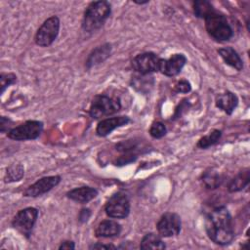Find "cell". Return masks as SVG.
Here are the masks:
<instances>
[{
	"label": "cell",
	"instance_id": "836d02e7",
	"mask_svg": "<svg viewBox=\"0 0 250 250\" xmlns=\"http://www.w3.org/2000/svg\"><path fill=\"white\" fill-rule=\"evenodd\" d=\"M74 248H75L74 242L70 241V240H65V241L62 242V244L59 247L60 250H62V249H74Z\"/></svg>",
	"mask_w": 250,
	"mask_h": 250
},
{
	"label": "cell",
	"instance_id": "52a82bcc",
	"mask_svg": "<svg viewBox=\"0 0 250 250\" xmlns=\"http://www.w3.org/2000/svg\"><path fill=\"white\" fill-rule=\"evenodd\" d=\"M130 209L129 197L123 191H118L112 194L104 206L105 214L112 219L126 218L130 213Z\"/></svg>",
	"mask_w": 250,
	"mask_h": 250
},
{
	"label": "cell",
	"instance_id": "5bb4252c",
	"mask_svg": "<svg viewBox=\"0 0 250 250\" xmlns=\"http://www.w3.org/2000/svg\"><path fill=\"white\" fill-rule=\"evenodd\" d=\"M111 49L112 48L109 43H104L96 47L94 50H92L87 58L86 67L89 69L104 62L110 56Z\"/></svg>",
	"mask_w": 250,
	"mask_h": 250
},
{
	"label": "cell",
	"instance_id": "9a60e30c",
	"mask_svg": "<svg viewBox=\"0 0 250 250\" xmlns=\"http://www.w3.org/2000/svg\"><path fill=\"white\" fill-rule=\"evenodd\" d=\"M98 195V190L89 186H83L79 188H75L66 192V196L78 203L85 204L89 201L93 200Z\"/></svg>",
	"mask_w": 250,
	"mask_h": 250
},
{
	"label": "cell",
	"instance_id": "f546056e",
	"mask_svg": "<svg viewBox=\"0 0 250 250\" xmlns=\"http://www.w3.org/2000/svg\"><path fill=\"white\" fill-rule=\"evenodd\" d=\"M12 121L10 118L6 117V116H1L0 117V131L1 133H5L7 131V133L9 132L8 129L11 127Z\"/></svg>",
	"mask_w": 250,
	"mask_h": 250
},
{
	"label": "cell",
	"instance_id": "ba28073f",
	"mask_svg": "<svg viewBox=\"0 0 250 250\" xmlns=\"http://www.w3.org/2000/svg\"><path fill=\"white\" fill-rule=\"evenodd\" d=\"M38 210L34 207H26L20 210L12 220V226L25 237H29L38 218Z\"/></svg>",
	"mask_w": 250,
	"mask_h": 250
},
{
	"label": "cell",
	"instance_id": "3957f363",
	"mask_svg": "<svg viewBox=\"0 0 250 250\" xmlns=\"http://www.w3.org/2000/svg\"><path fill=\"white\" fill-rule=\"evenodd\" d=\"M205 28L208 34L215 40L224 42L229 41L233 36V30L227 18L216 10L205 19Z\"/></svg>",
	"mask_w": 250,
	"mask_h": 250
},
{
	"label": "cell",
	"instance_id": "f1b7e54d",
	"mask_svg": "<svg viewBox=\"0 0 250 250\" xmlns=\"http://www.w3.org/2000/svg\"><path fill=\"white\" fill-rule=\"evenodd\" d=\"M175 92L176 93H188L190 92L191 90V86H190V83L186 80V79H182L180 81H178V83L175 85V88H174Z\"/></svg>",
	"mask_w": 250,
	"mask_h": 250
},
{
	"label": "cell",
	"instance_id": "6da1fadb",
	"mask_svg": "<svg viewBox=\"0 0 250 250\" xmlns=\"http://www.w3.org/2000/svg\"><path fill=\"white\" fill-rule=\"evenodd\" d=\"M205 230L208 237L218 245H228L234 238L231 216L225 206L209 212L205 218Z\"/></svg>",
	"mask_w": 250,
	"mask_h": 250
},
{
	"label": "cell",
	"instance_id": "8992f818",
	"mask_svg": "<svg viewBox=\"0 0 250 250\" xmlns=\"http://www.w3.org/2000/svg\"><path fill=\"white\" fill-rule=\"evenodd\" d=\"M43 122L27 120L24 123L9 130L7 137L14 141H27L37 139L43 131Z\"/></svg>",
	"mask_w": 250,
	"mask_h": 250
},
{
	"label": "cell",
	"instance_id": "ffe728a7",
	"mask_svg": "<svg viewBox=\"0 0 250 250\" xmlns=\"http://www.w3.org/2000/svg\"><path fill=\"white\" fill-rule=\"evenodd\" d=\"M249 184V169L239 172L229 184L228 189L229 192H236L242 190Z\"/></svg>",
	"mask_w": 250,
	"mask_h": 250
},
{
	"label": "cell",
	"instance_id": "44dd1931",
	"mask_svg": "<svg viewBox=\"0 0 250 250\" xmlns=\"http://www.w3.org/2000/svg\"><path fill=\"white\" fill-rule=\"evenodd\" d=\"M222 181L223 180L220 174L213 169L206 170L202 174V183L209 189H215L219 188L222 184Z\"/></svg>",
	"mask_w": 250,
	"mask_h": 250
},
{
	"label": "cell",
	"instance_id": "1f68e13d",
	"mask_svg": "<svg viewBox=\"0 0 250 250\" xmlns=\"http://www.w3.org/2000/svg\"><path fill=\"white\" fill-rule=\"evenodd\" d=\"M91 216V210L88 209V208H83L80 210V213H79V216H78V220L81 222V223H85L89 220Z\"/></svg>",
	"mask_w": 250,
	"mask_h": 250
},
{
	"label": "cell",
	"instance_id": "277c9868",
	"mask_svg": "<svg viewBox=\"0 0 250 250\" xmlns=\"http://www.w3.org/2000/svg\"><path fill=\"white\" fill-rule=\"evenodd\" d=\"M121 108V103L118 98H112L106 95L96 96L90 105L89 114L94 119L112 115Z\"/></svg>",
	"mask_w": 250,
	"mask_h": 250
},
{
	"label": "cell",
	"instance_id": "4fadbf2b",
	"mask_svg": "<svg viewBox=\"0 0 250 250\" xmlns=\"http://www.w3.org/2000/svg\"><path fill=\"white\" fill-rule=\"evenodd\" d=\"M130 122V118L128 116H114V117H108L105 119H103L99 122L97 128H96V134L99 137H105L109 135L113 130L116 128L122 127L124 125H127Z\"/></svg>",
	"mask_w": 250,
	"mask_h": 250
},
{
	"label": "cell",
	"instance_id": "2e32d148",
	"mask_svg": "<svg viewBox=\"0 0 250 250\" xmlns=\"http://www.w3.org/2000/svg\"><path fill=\"white\" fill-rule=\"evenodd\" d=\"M215 104L218 108L230 115L238 104V98L234 93L230 91H226L225 93L219 94L216 97Z\"/></svg>",
	"mask_w": 250,
	"mask_h": 250
},
{
	"label": "cell",
	"instance_id": "ac0fdd59",
	"mask_svg": "<svg viewBox=\"0 0 250 250\" xmlns=\"http://www.w3.org/2000/svg\"><path fill=\"white\" fill-rule=\"evenodd\" d=\"M121 232V226L113 220L102 221L95 229L97 237H113Z\"/></svg>",
	"mask_w": 250,
	"mask_h": 250
},
{
	"label": "cell",
	"instance_id": "83f0119b",
	"mask_svg": "<svg viewBox=\"0 0 250 250\" xmlns=\"http://www.w3.org/2000/svg\"><path fill=\"white\" fill-rule=\"evenodd\" d=\"M138 157L137 153H123L121 156H119L113 163L116 166H123V165H127L131 162H134Z\"/></svg>",
	"mask_w": 250,
	"mask_h": 250
},
{
	"label": "cell",
	"instance_id": "7a4b0ae2",
	"mask_svg": "<svg viewBox=\"0 0 250 250\" xmlns=\"http://www.w3.org/2000/svg\"><path fill=\"white\" fill-rule=\"evenodd\" d=\"M111 13V5L107 1L91 2L83 15L82 28L86 32H94L100 29Z\"/></svg>",
	"mask_w": 250,
	"mask_h": 250
},
{
	"label": "cell",
	"instance_id": "d6986e66",
	"mask_svg": "<svg viewBox=\"0 0 250 250\" xmlns=\"http://www.w3.org/2000/svg\"><path fill=\"white\" fill-rule=\"evenodd\" d=\"M140 248L146 250V249H165L166 245L161 239L159 234L149 232L146 233L140 243Z\"/></svg>",
	"mask_w": 250,
	"mask_h": 250
},
{
	"label": "cell",
	"instance_id": "7402d4cb",
	"mask_svg": "<svg viewBox=\"0 0 250 250\" xmlns=\"http://www.w3.org/2000/svg\"><path fill=\"white\" fill-rule=\"evenodd\" d=\"M23 175H24V167L21 163L12 164L6 169L5 182L13 183V182L21 181Z\"/></svg>",
	"mask_w": 250,
	"mask_h": 250
},
{
	"label": "cell",
	"instance_id": "7c38bea8",
	"mask_svg": "<svg viewBox=\"0 0 250 250\" xmlns=\"http://www.w3.org/2000/svg\"><path fill=\"white\" fill-rule=\"evenodd\" d=\"M187 62V58L184 54H174L169 59H161L159 72L165 76L172 77L178 75Z\"/></svg>",
	"mask_w": 250,
	"mask_h": 250
},
{
	"label": "cell",
	"instance_id": "d4e9b609",
	"mask_svg": "<svg viewBox=\"0 0 250 250\" xmlns=\"http://www.w3.org/2000/svg\"><path fill=\"white\" fill-rule=\"evenodd\" d=\"M116 150L123 152V153H136V150H138L139 147V142L136 140H127V141H122L118 143L116 146Z\"/></svg>",
	"mask_w": 250,
	"mask_h": 250
},
{
	"label": "cell",
	"instance_id": "484cf974",
	"mask_svg": "<svg viewBox=\"0 0 250 250\" xmlns=\"http://www.w3.org/2000/svg\"><path fill=\"white\" fill-rule=\"evenodd\" d=\"M166 127L162 122H153L149 128V135L154 139H160L166 135Z\"/></svg>",
	"mask_w": 250,
	"mask_h": 250
},
{
	"label": "cell",
	"instance_id": "30bf717a",
	"mask_svg": "<svg viewBox=\"0 0 250 250\" xmlns=\"http://www.w3.org/2000/svg\"><path fill=\"white\" fill-rule=\"evenodd\" d=\"M182 228L181 218L173 212L164 213L156 224L157 232L161 237H172L180 233Z\"/></svg>",
	"mask_w": 250,
	"mask_h": 250
},
{
	"label": "cell",
	"instance_id": "603a6c76",
	"mask_svg": "<svg viewBox=\"0 0 250 250\" xmlns=\"http://www.w3.org/2000/svg\"><path fill=\"white\" fill-rule=\"evenodd\" d=\"M214 11V7L207 0H196L193 2V13L197 18L205 19Z\"/></svg>",
	"mask_w": 250,
	"mask_h": 250
},
{
	"label": "cell",
	"instance_id": "5b68a950",
	"mask_svg": "<svg viewBox=\"0 0 250 250\" xmlns=\"http://www.w3.org/2000/svg\"><path fill=\"white\" fill-rule=\"evenodd\" d=\"M60 19L57 16L48 18L38 28L34 41L40 47H49L58 37L60 31Z\"/></svg>",
	"mask_w": 250,
	"mask_h": 250
},
{
	"label": "cell",
	"instance_id": "9c48e42d",
	"mask_svg": "<svg viewBox=\"0 0 250 250\" xmlns=\"http://www.w3.org/2000/svg\"><path fill=\"white\" fill-rule=\"evenodd\" d=\"M161 58L152 52H146L137 55L132 60V67L141 75H148L153 72H159Z\"/></svg>",
	"mask_w": 250,
	"mask_h": 250
},
{
	"label": "cell",
	"instance_id": "cb8c5ba5",
	"mask_svg": "<svg viewBox=\"0 0 250 250\" xmlns=\"http://www.w3.org/2000/svg\"><path fill=\"white\" fill-rule=\"evenodd\" d=\"M222 131L218 129L212 130L209 134L203 136L201 139H199L197 143V146L200 148H207L213 145H215L221 138Z\"/></svg>",
	"mask_w": 250,
	"mask_h": 250
},
{
	"label": "cell",
	"instance_id": "e0dca14e",
	"mask_svg": "<svg viewBox=\"0 0 250 250\" xmlns=\"http://www.w3.org/2000/svg\"><path fill=\"white\" fill-rule=\"evenodd\" d=\"M218 54L220 55V57L224 60V62L228 65L235 68L237 71L242 70L243 61L240 58V56L238 55V53L232 47L220 48L218 50Z\"/></svg>",
	"mask_w": 250,
	"mask_h": 250
},
{
	"label": "cell",
	"instance_id": "d6a6232c",
	"mask_svg": "<svg viewBox=\"0 0 250 250\" xmlns=\"http://www.w3.org/2000/svg\"><path fill=\"white\" fill-rule=\"evenodd\" d=\"M90 249H115L116 247L112 244H103V243H96L89 247Z\"/></svg>",
	"mask_w": 250,
	"mask_h": 250
},
{
	"label": "cell",
	"instance_id": "4dcf8cb0",
	"mask_svg": "<svg viewBox=\"0 0 250 250\" xmlns=\"http://www.w3.org/2000/svg\"><path fill=\"white\" fill-rule=\"evenodd\" d=\"M188 104H188L187 101H183V103H181V104H179V106L176 108V110H175V114H174L173 118H174V119L179 118V117L182 115L183 111H184L185 109H187V108H188Z\"/></svg>",
	"mask_w": 250,
	"mask_h": 250
},
{
	"label": "cell",
	"instance_id": "8fae6325",
	"mask_svg": "<svg viewBox=\"0 0 250 250\" xmlns=\"http://www.w3.org/2000/svg\"><path fill=\"white\" fill-rule=\"evenodd\" d=\"M62 181L61 176H47L40 178L34 184L30 185L24 191L23 196L26 197H38L46 192L50 191L52 188L57 187Z\"/></svg>",
	"mask_w": 250,
	"mask_h": 250
},
{
	"label": "cell",
	"instance_id": "4316f807",
	"mask_svg": "<svg viewBox=\"0 0 250 250\" xmlns=\"http://www.w3.org/2000/svg\"><path fill=\"white\" fill-rule=\"evenodd\" d=\"M17 82V76L15 73H1L0 75V87H1V94L4 93L6 88L15 84Z\"/></svg>",
	"mask_w": 250,
	"mask_h": 250
}]
</instances>
